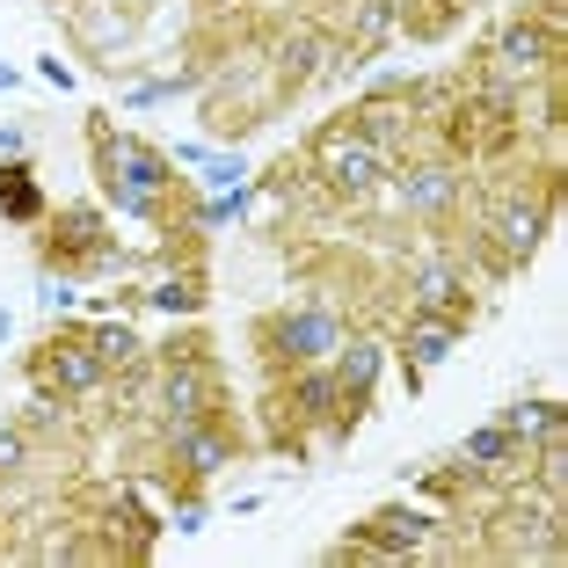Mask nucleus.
<instances>
[{"label": "nucleus", "instance_id": "nucleus-1", "mask_svg": "<svg viewBox=\"0 0 568 568\" xmlns=\"http://www.w3.org/2000/svg\"><path fill=\"white\" fill-rule=\"evenodd\" d=\"M314 168H321V183L335 190V197H372L379 190V175H386V153L372 146L357 124H328V132L314 139Z\"/></svg>", "mask_w": 568, "mask_h": 568}, {"label": "nucleus", "instance_id": "nucleus-2", "mask_svg": "<svg viewBox=\"0 0 568 568\" xmlns=\"http://www.w3.org/2000/svg\"><path fill=\"white\" fill-rule=\"evenodd\" d=\"M496 554L503 561H554L561 554V510H539V503H510L496 518Z\"/></svg>", "mask_w": 568, "mask_h": 568}, {"label": "nucleus", "instance_id": "nucleus-3", "mask_svg": "<svg viewBox=\"0 0 568 568\" xmlns=\"http://www.w3.org/2000/svg\"><path fill=\"white\" fill-rule=\"evenodd\" d=\"M554 59H561V37H547V30H539L532 16H525V22H510V30L496 37V73H503L510 88L539 81V73L554 67Z\"/></svg>", "mask_w": 568, "mask_h": 568}, {"label": "nucleus", "instance_id": "nucleus-4", "mask_svg": "<svg viewBox=\"0 0 568 568\" xmlns=\"http://www.w3.org/2000/svg\"><path fill=\"white\" fill-rule=\"evenodd\" d=\"M270 343H277V357H292V365H321V357H335V343H343V321H335L328 306H300V314H284L277 328H270Z\"/></svg>", "mask_w": 568, "mask_h": 568}, {"label": "nucleus", "instance_id": "nucleus-5", "mask_svg": "<svg viewBox=\"0 0 568 568\" xmlns=\"http://www.w3.org/2000/svg\"><path fill=\"white\" fill-rule=\"evenodd\" d=\"M394 190H402V204L408 212H423V219H445L452 204L467 197V175L452 161H408L402 175H394Z\"/></svg>", "mask_w": 568, "mask_h": 568}, {"label": "nucleus", "instance_id": "nucleus-6", "mask_svg": "<svg viewBox=\"0 0 568 568\" xmlns=\"http://www.w3.org/2000/svg\"><path fill=\"white\" fill-rule=\"evenodd\" d=\"M102 183H132V190H153V197H161V190L175 183V161L139 146V139H124V132L118 139L102 132Z\"/></svg>", "mask_w": 568, "mask_h": 568}, {"label": "nucleus", "instance_id": "nucleus-7", "mask_svg": "<svg viewBox=\"0 0 568 568\" xmlns=\"http://www.w3.org/2000/svg\"><path fill=\"white\" fill-rule=\"evenodd\" d=\"M161 408H168V430H183V423H204V416H212V379H204L197 357H168V372H161Z\"/></svg>", "mask_w": 568, "mask_h": 568}, {"label": "nucleus", "instance_id": "nucleus-8", "mask_svg": "<svg viewBox=\"0 0 568 568\" xmlns=\"http://www.w3.org/2000/svg\"><path fill=\"white\" fill-rule=\"evenodd\" d=\"M408 306H416V314H445V321L467 328V277L452 263H423L416 277H408Z\"/></svg>", "mask_w": 568, "mask_h": 568}, {"label": "nucleus", "instance_id": "nucleus-9", "mask_svg": "<svg viewBox=\"0 0 568 568\" xmlns=\"http://www.w3.org/2000/svg\"><path fill=\"white\" fill-rule=\"evenodd\" d=\"M351 124L386 153V161H394V153L408 146V132H416V110H408V95H365V110H357Z\"/></svg>", "mask_w": 568, "mask_h": 568}, {"label": "nucleus", "instance_id": "nucleus-10", "mask_svg": "<svg viewBox=\"0 0 568 568\" xmlns=\"http://www.w3.org/2000/svg\"><path fill=\"white\" fill-rule=\"evenodd\" d=\"M394 22H402V0H351V37H343L335 51H351L357 67H365V59H379V51H386Z\"/></svg>", "mask_w": 568, "mask_h": 568}, {"label": "nucleus", "instance_id": "nucleus-11", "mask_svg": "<svg viewBox=\"0 0 568 568\" xmlns=\"http://www.w3.org/2000/svg\"><path fill=\"white\" fill-rule=\"evenodd\" d=\"M44 379L59 386V394H95V386H102V357L88 351V343H51Z\"/></svg>", "mask_w": 568, "mask_h": 568}, {"label": "nucleus", "instance_id": "nucleus-12", "mask_svg": "<svg viewBox=\"0 0 568 568\" xmlns=\"http://www.w3.org/2000/svg\"><path fill=\"white\" fill-rule=\"evenodd\" d=\"M321 59H335L328 37H321V30H292V37L277 44V81H284V88H306V81L321 73Z\"/></svg>", "mask_w": 568, "mask_h": 568}, {"label": "nucleus", "instance_id": "nucleus-13", "mask_svg": "<svg viewBox=\"0 0 568 568\" xmlns=\"http://www.w3.org/2000/svg\"><path fill=\"white\" fill-rule=\"evenodd\" d=\"M402 95H408V110H416V118H437V124L467 110V81H459V73H430V81H408Z\"/></svg>", "mask_w": 568, "mask_h": 568}, {"label": "nucleus", "instance_id": "nucleus-14", "mask_svg": "<svg viewBox=\"0 0 568 568\" xmlns=\"http://www.w3.org/2000/svg\"><path fill=\"white\" fill-rule=\"evenodd\" d=\"M452 343H459V321H445V314H416V306H408V357H416V372H423V365H437V357H452Z\"/></svg>", "mask_w": 568, "mask_h": 568}, {"label": "nucleus", "instance_id": "nucleus-15", "mask_svg": "<svg viewBox=\"0 0 568 568\" xmlns=\"http://www.w3.org/2000/svg\"><path fill=\"white\" fill-rule=\"evenodd\" d=\"M292 416H306V423L343 416V386H335V372H300V386H292Z\"/></svg>", "mask_w": 568, "mask_h": 568}, {"label": "nucleus", "instance_id": "nucleus-16", "mask_svg": "<svg viewBox=\"0 0 568 568\" xmlns=\"http://www.w3.org/2000/svg\"><path fill=\"white\" fill-rule=\"evenodd\" d=\"M37 212H44V197H37L30 168H22V161H8V168H0V219H16V226H30Z\"/></svg>", "mask_w": 568, "mask_h": 568}, {"label": "nucleus", "instance_id": "nucleus-17", "mask_svg": "<svg viewBox=\"0 0 568 568\" xmlns=\"http://www.w3.org/2000/svg\"><path fill=\"white\" fill-rule=\"evenodd\" d=\"M459 459H467V467H496V474H518L525 467V459H518V437L503 430V423H496V430H474Z\"/></svg>", "mask_w": 568, "mask_h": 568}, {"label": "nucleus", "instance_id": "nucleus-18", "mask_svg": "<svg viewBox=\"0 0 568 568\" xmlns=\"http://www.w3.org/2000/svg\"><path fill=\"white\" fill-rule=\"evenodd\" d=\"M175 452L190 459V474H212V467L234 459V445H226L219 430H204V423H183V430H175Z\"/></svg>", "mask_w": 568, "mask_h": 568}, {"label": "nucleus", "instance_id": "nucleus-19", "mask_svg": "<svg viewBox=\"0 0 568 568\" xmlns=\"http://www.w3.org/2000/svg\"><path fill=\"white\" fill-rule=\"evenodd\" d=\"M503 430L518 437V445L554 437V430H561V402H518V408H503Z\"/></svg>", "mask_w": 568, "mask_h": 568}, {"label": "nucleus", "instance_id": "nucleus-20", "mask_svg": "<svg viewBox=\"0 0 568 568\" xmlns=\"http://www.w3.org/2000/svg\"><path fill=\"white\" fill-rule=\"evenodd\" d=\"M95 241H102V219L81 204V212H67V219H59V241H51V255H67V263H81V255L95 248Z\"/></svg>", "mask_w": 568, "mask_h": 568}, {"label": "nucleus", "instance_id": "nucleus-21", "mask_svg": "<svg viewBox=\"0 0 568 568\" xmlns=\"http://www.w3.org/2000/svg\"><path fill=\"white\" fill-rule=\"evenodd\" d=\"M146 300L161 306V314H197V306H204V284H197V277H190V270H183V277H168V284H153Z\"/></svg>", "mask_w": 568, "mask_h": 568}, {"label": "nucleus", "instance_id": "nucleus-22", "mask_svg": "<svg viewBox=\"0 0 568 568\" xmlns=\"http://www.w3.org/2000/svg\"><path fill=\"white\" fill-rule=\"evenodd\" d=\"M88 351H95L102 365H139V351H146V343H139V335H132V328H124V321H118V328L88 335Z\"/></svg>", "mask_w": 568, "mask_h": 568}, {"label": "nucleus", "instance_id": "nucleus-23", "mask_svg": "<svg viewBox=\"0 0 568 568\" xmlns=\"http://www.w3.org/2000/svg\"><path fill=\"white\" fill-rule=\"evenodd\" d=\"M22 459H30V445H22V430H8V423H0V474H16Z\"/></svg>", "mask_w": 568, "mask_h": 568}, {"label": "nucleus", "instance_id": "nucleus-24", "mask_svg": "<svg viewBox=\"0 0 568 568\" xmlns=\"http://www.w3.org/2000/svg\"><path fill=\"white\" fill-rule=\"evenodd\" d=\"M204 183H212V190H241V161H212V168H204Z\"/></svg>", "mask_w": 568, "mask_h": 568}, {"label": "nucleus", "instance_id": "nucleus-25", "mask_svg": "<svg viewBox=\"0 0 568 568\" xmlns=\"http://www.w3.org/2000/svg\"><path fill=\"white\" fill-rule=\"evenodd\" d=\"M67 306H73V284L51 277V284H44V314H67Z\"/></svg>", "mask_w": 568, "mask_h": 568}, {"label": "nucleus", "instance_id": "nucleus-26", "mask_svg": "<svg viewBox=\"0 0 568 568\" xmlns=\"http://www.w3.org/2000/svg\"><path fill=\"white\" fill-rule=\"evenodd\" d=\"M467 8H481V0H467Z\"/></svg>", "mask_w": 568, "mask_h": 568}]
</instances>
